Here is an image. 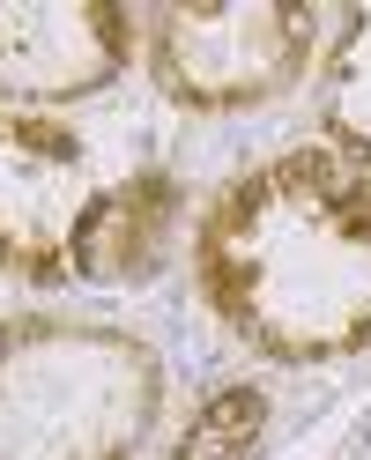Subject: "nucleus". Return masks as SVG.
Segmentation results:
<instances>
[{
    "instance_id": "f257e3e1",
    "label": "nucleus",
    "mask_w": 371,
    "mask_h": 460,
    "mask_svg": "<svg viewBox=\"0 0 371 460\" xmlns=\"http://www.w3.org/2000/svg\"><path fill=\"white\" fill-rule=\"evenodd\" d=\"M261 430V394H223L216 409L201 416V430L186 438V460H238Z\"/></svg>"
}]
</instances>
